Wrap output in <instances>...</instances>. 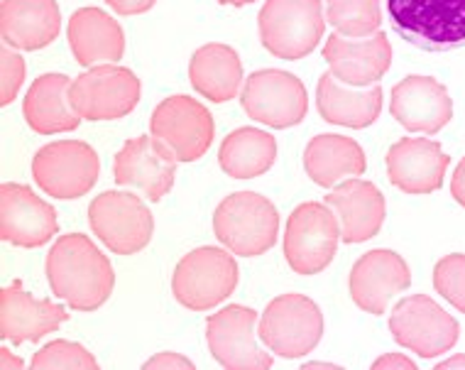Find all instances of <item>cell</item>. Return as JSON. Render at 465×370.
Segmentation results:
<instances>
[{
    "mask_svg": "<svg viewBox=\"0 0 465 370\" xmlns=\"http://www.w3.org/2000/svg\"><path fill=\"white\" fill-rule=\"evenodd\" d=\"M257 312L250 306L231 305L206 319V344L211 355L223 368L267 370L272 368V355L257 344Z\"/></svg>",
    "mask_w": 465,
    "mask_h": 370,
    "instance_id": "obj_14",
    "label": "cell"
},
{
    "mask_svg": "<svg viewBox=\"0 0 465 370\" xmlns=\"http://www.w3.org/2000/svg\"><path fill=\"white\" fill-rule=\"evenodd\" d=\"M257 336L280 358H302L319 346L323 315L313 299L289 292L265 306L257 324Z\"/></svg>",
    "mask_w": 465,
    "mask_h": 370,
    "instance_id": "obj_6",
    "label": "cell"
},
{
    "mask_svg": "<svg viewBox=\"0 0 465 370\" xmlns=\"http://www.w3.org/2000/svg\"><path fill=\"white\" fill-rule=\"evenodd\" d=\"M0 104L10 105L25 84V59L10 45L0 49Z\"/></svg>",
    "mask_w": 465,
    "mask_h": 370,
    "instance_id": "obj_33",
    "label": "cell"
},
{
    "mask_svg": "<svg viewBox=\"0 0 465 370\" xmlns=\"http://www.w3.org/2000/svg\"><path fill=\"white\" fill-rule=\"evenodd\" d=\"M189 81L193 91L213 104H225L238 96L242 84L241 56L228 45L211 42L193 52L189 62Z\"/></svg>",
    "mask_w": 465,
    "mask_h": 370,
    "instance_id": "obj_28",
    "label": "cell"
},
{
    "mask_svg": "<svg viewBox=\"0 0 465 370\" xmlns=\"http://www.w3.org/2000/svg\"><path fill=\"white\" fill-rule=\"evenodd\" d=\"M433 287L449 305L465 315V255L450 253L433 267Z\"/></svg>",
    "mask_w": 465,
    "mask_h": 370,
    "instance_id": "obj_32",
    "label": "cell"
},
{
    "mask_svg": "<svg viewBox=\"0 0 465 370\" xmlns=\"http://www.w3.org/2000/svg\"><path fill=\"white\" fill-rule=\"evenodd\" d=\"M449 165V155L429 137H401L387 150V177L404 194L439 192Z\"/></svg>",
    "mask_w": 465,
    "mask_h": 370,
    "instance_id": "obj_20",
    "label": "cell"
},
{
    "mask_svg": "<svg viewBox=\"0 0 465 370\" xmlns=\"http://www.w3.org/2000/svg\"><path fill=\"white\" fill-rule=\"evenodd\" d=\"M101 160L89 143L56 140L33 157V177L42 192L54 199H81L96 186Z\"/></svg>",
    "mask_w": 465,
    "mask_h": 370,
    "instance_id": "obj_11",
    "label": "cell"
},
{
    "mask_svg": "<svg viewBox=\"0 0 465 370\" xmlns=\"http://www.w3.org/2000/svg\"><path fill=\"white\" fill-rule=\"evenodd\" d=\"M242 111L270 128H294L306 118L309 96L294 74L282 69H262L250 74L241 91Z\"/></svg>",
    "mask_w": 465,
    "mask_h": 370,
    "instance_id": "obj_12",
    "label": "cell"
},
{
    "mask_svg": "<svg viewBox=\"0 0 465 370\" xmlns=\"http://www.w3.org/2000/svg\"><path fill=\"white\" fill-rule=\"evenodd\" d=\"M341 224L329 204L306 202L292 211L284 231V258L297 275L312 277L333 263Z\"/></svg>",
    "mask_w": 465,
    "mask_h": 370,
    "instance_id": "obj_7",
    "label": "cell"
},
{
    "mask_svg": "<svg viewBox=\"0 0 465 370\" xmlns=\"http://www.w3.org/2000/svg\"><path fill=\"white\" fill-rule=\"evenodd\" d=\"M144 368H179V370H193V363L184 358L182 354H172V351H162V354L153 355L150 361L144 363Z\"/></svg>",
    "mask_w": 465,
    "mask_h": 370,
    "instance_id": "obj_34",
    "label": "cell"
},
{
    "mask_svg": "<svg viewBox=\"0 0 465 370\" xmlns=\"http://www.w3.org/2000/svg\"><path fill=\"white\" fill-rule=\"evenodd\" d=\"M13 368H25V363L17 355L10 354V348H0V370H13Z\"/></svg>",
    "mask_w": 465,
    "mask_h": 370,
    "instance_id": "obj_38",
    "label": "cell"
},
{
    "mask_svg": "<svg viewBox=\"0 0 465 370\" xmlns=\"http://www.w3.org/2000/svg\"><path fill=\"white\" fill-rule=\"evenodd\" d=\"M326 20L345 37H368L382 25L380 0H326Z\"/></svg>",
    "mask_w": 465,
    "mask_h": 370,
    "instance_id": "obj_30",
    "label": "cell"
},
{
    "mask_svg": "<svg viewBox=\"0 0 465 370\" xmlns=\"http://www.w3.org/2000/svg\"><path fill=\"white\" fill-rule=\"evenodd\" d=\"M257 30L270 55L297 62L312 55L326 33L322 0H267L257 15Z\"/></svg>",
    "mask_w": 465,
    "mask_h": 370,
    "instance_id": "obj_4",
    "label": "cell"
},
{
    "mask_svg": "<svg viewBox=\"0 0 465 370\" xmlns=\"http://www.w3.org/2000/svg\"><path fill=\"white\" fill-rule=\"evenodd\" d=\"M157 0H105V5L113 8L118 15H143L154 8Z\"/></svg>",
    "mask_w": 465,
    "mask_h": 370,
    "instance_id": "obj_35",
    "label": "cell"
},
{
    "mask_svg": "<svg viewBox=\"0 0 465 370\" xmlns=\"http://www.w3.org/2000/svg\"><path fill=\"white\" fill-rule=\"evenodd\" d=\"M221 5H235V8H242V5H250V3H255V0H218Z\"/></svg>",
    "mask_w": 465,
    "mask_h": 370,
    "instance_id": "obj_40",
    "label": "cell"
},
{
    "mask_svg": "<svg viewBox=\"0 0 465 370\" xmlns=\"http://www.w3.org/2000/svg\"><path fill=\"white\" fill-rule=\"evenodd\" d=\"M72 81L66 74H42L27 91L23 115L27 125L40 135H59L79 128L81 118L69 101Z\"/></svg>",
    "mask_w": 465,
    "mask_h": 370,
    "instance_id": "obj_26",
    "label": "cell"
},
{
    "mask_svg": "<svg viewBox=\"0 0 465 370\" xmlns=\"http://www.w3.org/2000/svg\"><path fill=\"white\" fill-rule=\"evenodd\" d=\"M372 368L382 370V368H392V370H417V363L410 361L404 354H385L380 355L375 363H372Z\"/></svg>",
    "mask_w": 465,
    "mask_h": 370,
    "instance_id": "obj_36",
    "label": "cell"
},
{
    "mask_svg": "<svg viewBox=\"0 0 465 370\" xmlns=\"http://www.w3.org/2000/svg\"><path fill=\"white\" fill-rule=\"evenodd\" d=\"M33 368L40 370H94L98 368V361L94 358V354H89L81 344H74V341H66V338H56L47 346H42L37 354L33 355Z\"/></svg>",
    "mask_w": 465,
    "mask_h": 370,
    "instance_id": "obj_31",
    "label": "cell"
},
{
    "mask_svg": "<svg viewBox=\"0 0 465 370\" xmlns=\"http://www.w3.org/2000/svg\"><path fill=\"white\" fill-rule=\"evenodd\" d=\"M177 157L154 135H140L128 140L113 160L115 185L140 189L150 202H162L177 175Z\"/></svg>",
    "mask_w": 465,
    "mask_h": 370,
    "instance_id": "obj_15",
    "label": "cell"
},
{
    "mask_svg": "<svg viewBox=\"0 0 465 370\" xmlns=\"http://www.w3.org/2000/svg\"><path fill=\"white\" fill-rule=\"evenodd\" d=\"M140 79L133 69L118 65H96L76 76L69 89L74 113L81 121H118L140 104Z\"/></svg>",
    "mask_w": 465,
    "mask_h": 370,
    "instance_id": "obj_8",
    "label": "cell"
},
{
    "mask_svg": "<svg viewBox=\"0 0 465 370\" xmlns=\"http://www.w3.org/2000/svg\"><path fill=\"white\" fill-rule=\"evenodd\" d=\"M238 263L223 248H196L179 260L172 275V295L192 312H206L231 297L238 287Z\"/></svg>",
    "mask_w": 465,
    "mask_h": 370,
    "instance_id": "obj_5",
    "label": "cell"
},
{
    "mask_svg": "<svg viewBox=\"0 0 465 370\" xmlns=\"http://www.w3.org/2000/svg\"><path fill=\"white\" fill-rule=\"evenodd\" d=\"M382 86H351L326 72L316 86V105L326 123L362 130L372 125L382 113Z\"/></svg>",
    "mask_w": 465,
    "mask_h": 370,
    "instance_id": "obj_24",
    "label": "cell"
},
{
    "mask_svg": "<svg viewBox=\"0 0 465 370\" xmlns=\"http://www.w3.org/2000/svg\"><path fill=\"white\" fill-rule=\"evenodd\" d=\"M453 368H465V354H456L453 358H446L436 365V370H453Z\"/></svg>",
    "mask_w": 465,
    "mask_h": 370,
    "instance_id": "obj_39",
    "label": "cell"
},
{
    "mask_svg": "<svg viewBox=\"0 0 465 370\" xmlns=\"http://www.w3.org/2000/svg\"><path fill=\"white\" fill-rule=\"evenodd\" d=\"M150 133L174 153L179 162H196L213 143V115L196 98L169 96L153 111Z\"/></svg>",
    "mask_w": 465,
    "mask_h": 370,
    "instance_id": "obj_13",
    "label": "cell"
},
{
    "mask_svg": "<svg viewBox=\"0 0 465 370\" xmlns=\"http://www.w3.org/2000/svg\"><path fill=\"white\" fill-rule=\"evenodd\" d=\"M89 225L115 255H135L153 241L154 218L133 192H104L89 206Z\"/></svg>",
    "mask_w": 465,
    "mask_h": 370,
    "instance_id": "obj_9",
    "label": "cell"
},
{
    "mask_svg": "<svg viewBox=\"0 0 465 370\" xmlns=\"http://www.w3.org/2000/svg\"><path fill=\"white\" fill-rule=\"evenodd\" d=\"M323 59L329 72L351 86H372L392 66V45L382 30L368 37H345L341 33L329 35Z\"/></svg>",
    "mask_w": 465,
    "mask_h": 370,
    "instance_id": "obj_18",
    "label": "cell"
},
{
    "mask_svg": "<svg viewBox=\"0 0 465 370\" xmlns=\"http://www.w3.org/2000/svg\"><path fill=\"white\" fill-rule=\"evenodd\" d=\"M45 273L54 297L76 312L104 306L115 287L111 260L84 234L62 235L47 253Z\"/></svg>",
    "mask_w": 465,
    "mask_h": 370,
    "instance_id": "obj_1",
    "label": "cell"
},
{
    "mask_svg": "<svg viewBox=\"0 0 465 370\" xmlns=\"http://www.w3.org/2000/svg\"><path fill=\"white\" fill-rule=\"evenodd\" d=\"M62 13L56 0H3L0 35L3 45L23 52H37L59 37Z\"/></svg>",
    "mask_w": 465,
    "mask_h": 370,
    "instance_id": "obj_23",
    "label": "cell"
},
{
    "mask_svg": "<svg viewBox=\"0 0 465 370\" xmlns=\"http://www.w3.org/2000/svg\"><path fill=\"white\" fill-rule=\"evenodd\" d=\"M411 285V270L400 253L387 248L370 250L358 258L351 270L348 287L351 297L368 315H385L387 305L394 295H400Z\"/></svg>",
    "mask_w": 465,
    "mask_h": 370,
    "instance_id": "obj_17",
    "label": "cell"
},
{
    "mask_svg": "<svg viewBox=\"0 0 465 370\" xmlns=\"http://www.w3.org/2000/svg\"><path fill=\"white\" fill-rule=\"evenodd\" d=\"M69 319L62 305L49 299H35L23 290L20 282H13L0 292V336L10 344H35L42 336L56 331Z\"/></svg>",
    "mask_w": 465,
    "mask_h": 370,
    "instance_id": "obj_22",
    "label": "cell"
},
{
    "mask_svg": "<svg viewBox=\"0 0 465 370\" xmlns=\"http://www.w3.org/2000/svg\"><path fill=\"white\" fill-rule=\"evenodd\" d=\"M387 20L401 40L426 52L465 45V0H387Z\"/></svg>",
    "mask_w": 465,
    "mask_h": 370,
    "instance_id": "obj_2",
    "label": "cell"
},
{
    "mask_svg": "<svg viewBox=\"0 0 465 370\" xmlns=\"http://www.w3.org/2000/svg\"><path fill=\"white\" fill-rule=\"evenodd\" d=\"M59 221L52 204L27 185L0 186V238L17 248H42L54 238Z\"/></svg>",
    "mask_w": 465,
    "mask_h": 370,
    "instance_id": "obj_16",
    "label": "cell"
},
{
    "mask_svg": "<svg viewBox=\"0 0 465 370\" xmlns=\"http://www.w3.org/2000/svg\"><path fill=\"white\" fill-rule=\"evenodd\" d=\"M368 167L362 147L353 137L316 135L304 150V169L313 185L333 189L343 179L361 177Z\"/></svg>",
    "mask_w": 465,
    "mask_h": 370,
    "instance_id": "obj_27",
    "label": "cell"
},
{
    "mask_svg": "<svg viewBox=\"0 0 465 370\" xmlns=\"http://www.w3.org/2000/svg\"><path fill=\"white\" fill-rule=\"evenodd\" d=\"M392 338L419 358H436L449 354L458 344L460 326L436 299L426 295H411L394 306L390 315Z\"/></svg>",
    "mask_w": 465,
    "mask_h": 370,
    "instance_id": "obj_10",
    "label": "cell"
},
{
    "mask_svg": "<svg viewBox=\"0 0 465 370\" xmlns=\"http://www.w3.org/2000/svg\"><path fill=\"white\" fill-rule=\"evenodd\" d=\"M450 196L465 209V157L458 162L456 172L450 177Z\"/></svg>",
    "mask_w": 465,
    "mask_h": 370,
    "instance_id": "obj_37",
    "label": "cell"
},
{
    "mask_svg": "<svg viewBox=\"0 0 465 370\" xmlns=\"http://www.w3.org/2000/svg\"><path fill=\"white\" fill-rule=\"evenodd\" d=\"M304 368H336V365H331V363H306Z\"/></svg>",
    "mask_w": 465,
    "mask_h": 370,
    "instance_id": "obj_41",
    "label": "cell"
},
{
    "mask_svg": "<svg viewBox=\"0 0 465 370\" xmlns=\"http://www.w3.org/2000/svg\"><path fill=\"white\" fill-rule=\"evenodd\" d=\"M338 224H341V241L358 245L380 234L385 224L387 204L382 192L365 179H345L326 194V202Z\"/></svg>",
    "mask_w": 465,
    "mask_h": 370,
    "instance_id": "obj_21",
    "label": "cell"
},
{
    "mask_svg": "<svg viewBox=\"0 0 465 370\" xmlns=\"http://www.w3.org/2000/svg\"><path fill=\"white\" fill-rule=\"evenodd\" d=\"M213 234L232 255L257 258L277 243L280 214L262 194L235 192L218 204Z\"/></svg>",
    "mask_w": 465,
    "mask_h": 370,
    "instance_id": "obj_3",
    "label": "cell"
},
{
    "mask_svg": "<svg viewBox=\"0 0 465 370\" xmlns=\"http://www.w3.org/2000/svg\"><path fill=\"white\" fill-rule=\"evenodd\" d=\"M277 160V140L267 130L238 128L218 150L221 169L232 179H255L270 172Z\"/></svg>",
    "mask_w": 465,
    "mask_h": 370,
    "instance_id": "obj_29",
    "label": "cell"
},
{
    "mask_svg": "<svg viewBox=\"0 0 465 370\" xmlns=\"http://www.w3.org/2000/svg\"><path fill=\"white\" fill-rule=\"evenodd\" d=\"M390 113L410 133L436 135L453 118V101L449 89L433 76H407L392 89Z\"/></svg>",
    "mask_w": 465,
    "mask_h": 370,
    "instance_id": "obj_19",
    "label": "cell"
},
{
    "mask_svg": "<svg viewBox=\"0 0 465 370\" xmlns=\"http://www.w3.org/2000/svg\"><path fill=\"white\" fill-rule=\"evenodd\" d=\"M69 47L81 66L115 65L125 55V35L118 20L101 8H79L69 20Z\"/></svg>",
    "mask_w": 465,
    "mask_h": 370,
    "instance_id": "obj_25",
    "label": "cell"
}]
</instances>
